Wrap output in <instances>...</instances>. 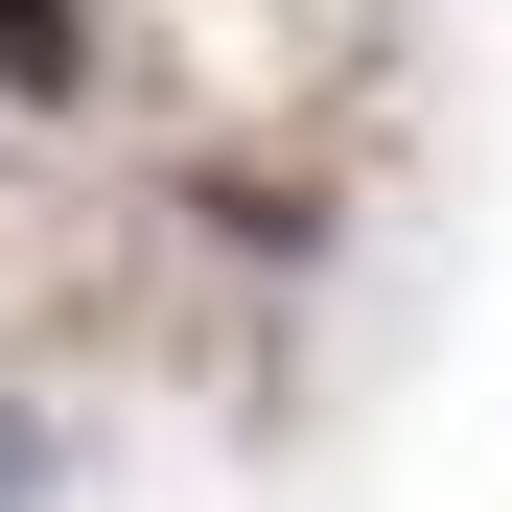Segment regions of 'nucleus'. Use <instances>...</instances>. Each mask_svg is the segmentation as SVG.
Listing matches in <instances>:
<instances>
[{"mask_svg": "<svg viewBox=\"0 0 512 512\" xmlns=\"http://www.w3.org/2000/svg\"><path fill=\"white\" fill-rule=\"evenodd\" d=\"M0 94H24V117L94 94V0H0Z\"/></svg>", "mask_w": 512, "mask_h": 512, "instance_id": "1", "label": "nucleus"}, {"mask_svg": "<svg viewBox=\"0 0 512 512\" xmlns=\"http://www.w3.org/2000/svg\"><path fill=\"white\" fill-rule=\"evenodd\" d=\"M0 512H47V419L24 396H0Z\"/></svg>", "mask_w": 512, "mask_h": 512, "instance_id": "2", "label": "nucleus"}]
</instances>
